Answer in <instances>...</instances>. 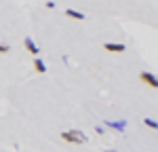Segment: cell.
Returning <instances> with one entry per match:
<instances>
[{
	"instance_id": "6da1fadb",
	"label": "cell",
	"mask_w": 158,
	"mask_h": 152,
	"mask_svg": "<svg viewBox=\"0 0 158 152\" xmlns=\"http://www.w3.org/2000/svg\"><path fill=\"white\" fill-rule=\"evenodd\" d=\"M61 139L68 141V144H86L89 137H86L82 131H76V129H74V131H63V133H61Z\"/></svg>"
},
{
	"instance_id": "7a4b0ae2",
	"label": "cell",
	"mask_w": 158,
	"mask_h": 152,
	"mask_svg": "<svg viewBox=\"0 0 158 152\" xmlns=\"http://www.w3.org/2000/svg\"><path fill=\"white\" fill-rule=\"evenodd\" d=\"M139 80H141V82H146L148 87L158 89V78L152 74V72H141V74H139Z\"/></svg>"
},
{
	"instance_id": "3957f363",
	"label": "cell",
	"mask_w": 158,
	"mask_h": 152,
	"mask_svg": "<svg viewBox=\"0 0 158 152\" xmlns=\"http://www.w3.org/2000/svg\"><path fill=\"white\" fill-rule=\"evenodd\" d=\"M23 44H25V49L30 51V53H32L34 57H38V53H40V49L36 47V42H34V40H32L30 36H25V38H23Z\"/></svg>"
},
{
	"instance_id": "277c9868",
	"label": "cell",
	"mask_w": 158,
	"mask_h": 152,
	"mask_svg": "<svg viewBox=\"0 0 158 152\" xmlns=\"http://www.w3.org/2000/svg\"><path fill=\"white\" fill-rule=\"evenodd\" d=\"M103 49L110 51V53H122V51H127V47L120 44V42H106V44H103Z\"/></svg>"
},
{
	"instance_id": "5b68a950",
	"label": "cell",
	"mask_w": 158,
	"mask_h": 152,
	"mask_svg": "<svg viewBox=\"0 0 158 152\" xmlns=\"http://www.w3.org/2000/svg\"><path fill=\"white\" fill-rule=\"evenodd\" d=\"M106 127H110V129H118V131H124V127H127V120H118V123H110L108 118H106Z\"/></svg>"
},
{
	"instance_id": "8992f818",
	"label": "cell",
	"mask_w": 158,
	"mask_h": 152,
	"mask_svg": "<svg viewBox=\"0 0 158 152\" xmlns=\"http://www.w3.org/2000/svg\"><path fill=\"white\" fill-rule=\"evenodd\" d=\"M65 15H68V17H72V19H78V21L86 19V15H82V13H78V11H74V9H68V11H65Z\"/></svg>"
},
{
	"instance_id": "52a82bcc",
	"label": "cell",
	"mask_w": 158,
	"mask_h": 152,
	"mask_svg": "<svg viewBox=\"0 0 158 152\" xmlns=\"http://www.w3.org/2000/svg\"><path fill=\"white\" fill-rule=\"evenodd\" d=\"M34 68H36V72H40V74H44V72H47V65H44V61H42L40 57L34 59Z\"/></svg>"
},
{
	"instance_id": "ba28073f",
	"label": "cell",
	"mask_w": 158,
	"mask_h": 152,
	"mask_svg": "<svg viewBox=\"0 0 158 152\" xmlns=\"http://www.w3.org/2000/svg\"><path fill=\"white\" fill-rule=\"evenodd\" d=\"M143 125L150 127V129H156V131H158V123L154 120V118H143Z\"/></svg>"
},
{
	"instance_id": "9c48e42d",
	"label": "cell",
	"mask_w": 158,
	"mask_h": 152,
	"mask_svg": "<svg viewBox=\"0 0 158 152\" xmlns=\"http://www.w3.org/2000/svg\"><path fill=\"white\" fill-rule=\"evenodd\" d=\"M9 51H11V49H9V44H0V53H9Z\"/></svg>"
}]
</instances>
